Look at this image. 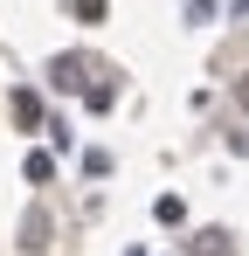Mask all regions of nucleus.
I'll return each instance as SVG.
<instances>
[{"label":"nucleus","instance_id":"obj_1","mask_svg":"<svg viewBox=\"0 0 249 256\" xmlns=\"http://www.w3.org/2000/svg\"><path fill=\"white\" fill-rule=\"evenodd\" d=\"M152 214H160V222H173V228H180V222H187V201H180V194H160V201H152Z\"/></svg>","mask_w":249,"mask_h":256},{"label":"nucleus","instance_id":"obj_2","mask_svg":"<svg viewBox=\"0 0 249 256\" xmlns=\"http://www.w3.org/2000/svg\"><path fill=\"white\" fill-rule=\"evenodd\" d=\"M48 84H56V90H76V62H70V56H56V70H48Z\"/></svg>","mask_w":249,"mask_h":256},{"label":"nucleus","instance_id":"obj_3","mask_svg":"<svg viewBox=\"0 0 249 256\" xmlns=\"http://www.w3.org/2000/svg\"><path fill=\"white\" fill-rule=\"evenodd\" d=\"M14 118H21V125H42V104L28 97V90H14Z\"/></svg>","mask_w":249,"mask_h":256},{"label":"nucleus","instance_id":"obj_4","mask_svg":"<svg viewBox=\"0 0 249 256\" xmlns=\"http://www.w3.org/2000/svg\"><path fill=\"white\" fill-rule=\"evenodd\" d=\"M28 180H56V160L48 152H28Z\"/></svg>","mask_w":249,"mask_h":256},{"label":"nucleus","instance_id":"obj_5","mask_svg":"<svg viewBox=\"0 0 249 256\" xmlns=\"http://www.w3.org/2000/svg\"><path fill=\"white\" fill-rule=\"evenodd\" d=\"M76 7V21H104V0H70Z\"/></svg>","mask_w":249,"mask_h":256},{"label":"nucleus","instance_id":"obj_6","mask_svg":"<svg viewBox=\"0 0 249 256\" xmlns=\"http://www.w3.org/2000/svg\"><path fill=\"white\" fill-rule=\"evenodd\" d=\"M236 7H249V0H236Z\"/></svg>","mask_w":249,"mask_h":256}]
</instances>
